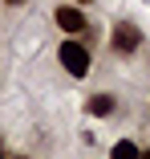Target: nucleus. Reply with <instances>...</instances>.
Listing matches in <instances>:
<instances>
[{
	"label": "nucleus",
	"mask_w": 150,
	"mask_h": 159,
	"mask_svg": "<svg viewBox=\"0 0 150 159\" xmlns=\"http://www.w3.org/2000/svg\"><path fill=\"white\" fill-rule=\"evenodd\" d=\"M138 159H150V151H146V155H138Z\"/></svg>",
	"instance_id": "6e6552de"
},
{
	"label": "nucleus",
	"mask_w": 150,
	"mask_h": 159,
	"mask_svg": "<svg viewBox=\"0 0 150 159\" xmlns=\"http://www.w3.org/2000/svg\"><path fill=\"white\" fill-rule=\"evenodd\" d=\"M4 4H8V8H16V4H24V0H4Z\"/></svg>",
	"instance_id": "423d86ee"
},
{
	"label": "nucleus",
	"mask_w": 150,
	"mask_h": 159,
	"mask_svg": "<svg viewBox=\"0 0 150 159\" xmlns=\"http://www.w3.org/2000/svg\"><path fill=\"white\" fill-rule=\"evenodd\" d=\"M0 159H4V151H0Z\"/></svg>",
	"instance_id": "1a4fd4ad"
},
{
	"label": "nucleus",
	"mask_w": 150,
	"mask_h": 159,
	"mask_svg": "<svg viewBox=\"0 0 150 159\" xmlns=\"http://www.w3.org/2000/svg\"><path fill=\"white\" fill-rule=\"evenodd\" d=\"M77 4H94V0H77Z\"/></svg>",
	"instance_id": "0eeeda50"
},
{
	"label": "nucleus",
	"mask_w": 150,
	"mask_h": 159,
	"mask_svg": "<svg viewBox=\"0 0 150 159\" xmlns=\"http://www.w3.org/2000/svg\"><path fill=\"white\" fill-rule=\"evenodd\" d=\"M53 20H57V29H65V33H85V25H89V16L77 4H61L53 12Z\"/></svg>",
	"instance_id": "7ed1b4c3"
},
{
	"label": "nucleus",
	"mask_w": 150,
	"mask_h": 159,
	"mask_svg": "<svg viewBox=\"0 0 150 159\" xmlns=\"http://www.w3.org/2000/svg\"><path fill=\"white\" fill-rule=\"evenodd\" d=\"M57 57H61L65 74H73V78H85V74H89V66H94V53H89V45H85V41H61Z\"/></svg>",
	"instance_id": "f257e3e1"
},
{
	"label": "nucleus",
	"mask_w": 150,
	"mask_h": 159,
	"mask_svg": "<svg viewBox=\"0 0 150 159\" xmlns=\"http://www.w3.org/2000/svg\"><path fill=\"white\" fill-rule=\"evenodd\" d=\"M110 159H138V147H134L130 139H122V143H114V151H110Z\"/></svg>",
	"instance_id": "39448f33"
},
{
	"label": "nucleus",
	"mask_w": 150,
	"mask_h": 159,
	"mask_svg": "<svg viewBox=\"0 0 150 159\" xmlns=\"http://www.w3.org/2000/svg\"><path fill=\"white\" fill-rule=\"evenodd\" d=\"M110 45H114V53H138V45H142V29L130 25V20H118L114 33H110Z\"/></svg>",
	"instance_id": "f03ea898"
},
{
	"label": "nucleus",
	"mask_w": 150,
	"mask_h": 159,
	"mask_svg": "<svg viewBox=\"0 0 150 159\" xmlns=\"http://www.w3.org/2000/svg\"><path fill=\"white\" fill-rule=\"evenodd\" d=\"M114 106H118L114 94H94V98H89V114H98V118H110Z\"/></svg>",
	"instance_id": "20e7f679"
}]
</instances>
